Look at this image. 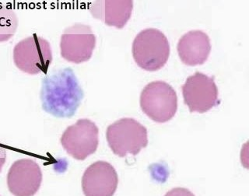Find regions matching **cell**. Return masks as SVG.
I'll use <instances>...</instances> for the list:
<instances>
[{
  "instance_id": "1",
  "label": "cell",
  "mask_w": 249,
  "mask_h": 196,
  "mask_svg": "<svg viewBox=\"0 0 249 196\" xmlns=\"http://www.w3.org/2000/svg\"><path fill=\"white\" fill-rule=\"evenodd\" d=\"M84 97V90L71 68L54 70L43 79L40 92L41 106L45 112L55 118H72Z\"/></svg>"
},
{
  "instance_id": "2",
  "label": "cell",
  "mask_w": 249,
  "mask_h": 196,
  "mask_svg": "<svg viewBox=\"0 0 249 196\" xmlns=\"http://www.w3.org/2000/svg\"><path fill=\"white\" fill-rule=\"evenodd\" d=\"M132 55L140 67L147 71L161 69L170 55V44L165 35L155 28H146L136 35Z\"/></svg>"
},
{
  "instance_id": "3",
  "label": "cell",
  "mask_w": 249,
  "mask_h": 196,
  "mask_svg": "<svg viewBox=\"0 0 249 196\" xmlns=\"http://www.w3.org/2000/svg\"><path fill=\"white\" fill-rule=\"evenodd\" d=\"M106 138L115 155L120 158L137 155L147 146V129L136 119L123 118L107 127Z\"/></svg>"
},
{
  "instance_id": "4",
  "label": "cell",
  "mask_w": 249,
  "mask_h": 196,
  "mask_svg": "<svg viewBox=\"0 0 249 196\" xmlns=\"http://www.w3.org/2000/svg\"><path fill=\"white\" fill-rule=\"evenodd\" d=\"M140 107L154 122L167 123L175 116L177 111V93L166 82H151L141 92Z\"/></svg>"
},
{
  "instance_id": "5",
  "label": "cell",
  "mask_w": 249,
  "mask_h": 196,
  "mask_svg": "<svg viewBox=\"0 0 249 196\" xmlns=\"http://www.w3.org/2000/svg\"><path fill=\"white\" fill-rule=\"evenodd\" d=\"M13 58L15 66L30 75L45 72L53 62V50L46 39L33 35L14 46Z\"/></svg>"
},
{
  "instance_id": "6",
  "label": "cell",
  "mask_w": 249,
  "mask_h": 196,
  "mask_svg": "<svg viewBox=\"0 0 249 196\" xmlns=\"http://www.w3.org/2000/svg\"><path fill=\"white\" fill-rule=\"evenodd\" d=\"M60 143L69 155L77 160H84L97 151L99 129L91 120L79 119L63 132Z\"/></svg>"
},
{
  "instance_id": "7",
  "label": "cell",
  "mask_w": 249,
  "mask_h": 196,
  "mask_svg": "<svg viewBox=\"0 0 249 196\" xmlns=\"http://www.w3.org/2000/svg\"><path fill=\"white\" fill-rule=\"evenodd\" d=\"M95 46V35L87 24L75 23L65 29L61 36V56L75 64L90 59Z\"/></svg>"
},
{
  "instance_id": "8",
  "label": "cell",
  "mask_w": 249,
  "mask_h": 196,
  "mask_svg": "<svg viewBox=\"0 0 249 196\" xmlns=\"http://www.w3.org/2000/svg\"><path fill=\"white\" fill-rule=\"evenodd\" d=\"M183 98L191 112L204 113L217 105L218 89L213 77L196 72L182 86Z\"/></svg>"
},
{
  "instance_id": "9",
  "label": "cell",
  "mask_w": 249,
  "mask_h": 196,
  "mask_svg": "<svg viewBox=\"0 0 249 196\" xmlns=\"http://www.w3.org/2000/svg\"><path fill=\"white\" fill-rule=\"evenodd\" d=\"M43 175L41 167L32 159L16 160L8 171L6 185L14 196H35L41 189Z\"/></svg>"
},
{
  "instance_id": "10",
  "label": "cell",
  "mask_w": 249,
  "mask_h": 196,
  "mask_svg": "<svg viewBox=\"0 0 249 196\" xmlns=\"http://www.w3.org/2000/svg\"><path fill=\"white\" fill-rule=\"evenodd\" d=\"M119 185L115 167L108 162H94L82 177V190L85 196H113Z\"/></svg>"
},
{
  "instance_id": "11",
  "label": "cell",
  "mask_w": 249,
  "mask_h": 196,
  "mask_svg": "<svg viewBox=\"0 0 249 196\" xmlns=\"http://www.w3.org/2000/svg\"><path fill=\"white\" fill-rule=\"evenodd\" d=\"M179 57L188 66L203 64L211 51V43L208 35L203 31L195 30L187 32L178 43Z\"/></svg>"
},
{
  "instance_id": "12",
  "label": "cell",
  "mask_w": 249,
  "mask_h": 196,
  "mask_svg": "<svg viewBox=\"0 0 249 196\" xmlns=\"http://www.w3.org/2000/svg\"><path fill=\"white\" fill-rule=\"evenodd\" d=\"M132 8V0H97L89 5L93 18L119 29L130 19Z\"/></svg>"
},
{
  "instance_id": "13",
  "label": "cell",
  "mask_w": 249,
  "mask_h": 196,
  "mask_svg": "<svg viewBox=\"0 0 249 196\" xmlns=\"http://www.w3.org/2000/svg\"><path fill=\"white\" fill-rule=\"evenodd\" d=\"M18 14L10 6L0 3V43L6 42L18 31Z\"/></svg>"
},
{
  "instance_id": "14",
  "label": "cell",
  "mask_w": 249,
  "mask_h": 196,
  "mask_svg": "<svg viewBox=\"0 0 249 196\" xmlns=\"http://www.w3.org/2000/svg\"><path fill=\"white\" fill-rule=\"evenodd\" d=\"M164 196H195V195L185 188H175L166 193Z\"/></svg>"
},
{
  "instance_id": "15",
  "label": "cell",
  "mask_w": 249,
  "mask_h": 196,
  "mask_svg": "<svg viewBox=\"0 0 249 196\" xmlns=\"http://www.w3.org/2000/svg\"><path fill=\"white\" fill-rule=\"evenodd\" d=\"M6 160V150L2 144L0 143V173L3 168L4 164Z\"/></svg>"
},
{
  "instance_id": "16",
  "label": "cell",
  "mask_w": 249,
  "mask_h": 196,
  "mask_svg": "<svg viewBox=\"0 0 249 196\" xmlns=\"http://www.w3.org/2000/svg\"></svg>"
}]
</instances>
